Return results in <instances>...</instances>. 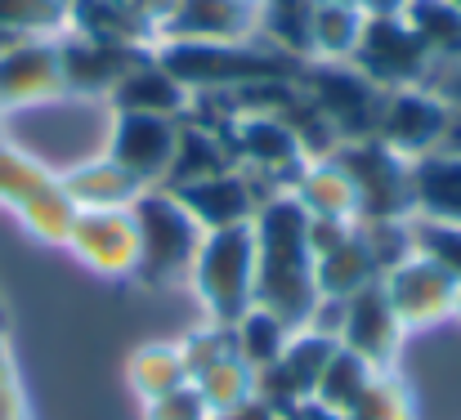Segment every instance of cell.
<instances>
[{
	"instance_id": "43",
	"label": "cell",
	"mask_w": 461,
	"mask_h": 420,
	"mask_svg": "<svg viewBox=\"0 0 461 420\" xmlns=\"http://www.w3.org/2000/svg\"><path fill=\"white\" fill-rule=\"evenodd\" d=\"M0 139H5V117H0Z\"/></svg>"
},
{
	"instance_id": "30",
	"label": "cell",
	"mask_w": 461,
	"mask_h": 420,
	"mask_svg": "<svg viewBox=\"0 0 461 420\" xmlns=\"http://www.w3.org/2000/svg\"><path fill=\"white\" fill-rule=\"evenodd\" d=\"M0 27L18 40L27 36H63L68 31V4L63 0H0Z\"/></svg>"
},
{
	"instance_id": "11",
	"label": "cell",
	"mask_w": 461,
	"mask_h": 420,
	"mask_svg": "<svg viewBox=\"0 0 461 420\" xmlns=\"http://www.w3.org/2000/svg\"><path fill=\"white\" fill-rule=\"evenodd\" d=\"M90 273H104L113 281L135 278V264H140V228H135V215L131 206L122 210H77L72 219V233L63 242Z\"/></svg>"
},
{
	"instance_id": "22",
	"label": "cell",
	"mask_w": 461,
	"mask_h": 420,
	"mask_svg": "<svg viewBox=\"0 0 461 420\" xmlns=\"http://www.w3.org/2000/svg\"><path fill=\"white\" fill-rule=\"evenodd\" d=\"M399 18L412 27V36L421 40L435 67L461 63V9L453 0H408Z\"/></svg>"
},
{
	"instance_id": "19",
	"label": "cell",
	"mask_w": 461,
	"mask_h": 420,
	"mask_svg": "<svg viewBox=\"0 0 461 420\" xmlns=\"http://www.w3.org/2000/svg\"><path fill=\"white\" fill-rule=\"evenodd\" d=\"M412 215L461 224V156L426 152L412 161Z\"/></svg>"
},
{
	"instance_id": "36",
	"label": "cell",
	"mask_w": 461,
	"mask_h": 420,
	"mask_svg": "<svg viewBox=\"0 0 461 420\" xmlns=\"http://www.w3.org/2000/svg\"><path fill=\"white\" fill-rule=\"evenodd\" d=\"M215 420H283V416H278V412H274V407H269L265 398H256V394H251L247 403H238V407L220 412Z\"/></svg>"
},
{
	"instance_id": "1",
	"label": "cell",
	"mask_w": 461,
	"mask_h": 420,
	"mask_svg": "<svg viewBox=\"0 0 461 420\" xmlns=\"http://www.w3.org/2000/svg\"><path fill=\"white\" fill-rule=\"evenodd\" d=\"M251 233H256V304L278 313L296 331L309 326L318 308L309 215L296 206L292 192H278L256 210Z\"/></svg>"
},
{
	"instance_id": "4",
	"label": "cell",
	"mask_w": 461,
	"mask_h": 420,
	"mask_svg": "<svg viewBox=\"0 0 461 420\" xmlns=\"http://www.w3.org/2000/svg\"><path fill=\"white\" fill-rule=\"evenodd\" d=\"M340 170L354 188V224L408 219L412 215V161L381 139H349L336 147Z\"/></svg>"
},
{
	"instance_id": "37",
	"label": "cell",
	"mask_w": 461,
	"mask_h": 420,
	"mask_svg": "<svg viewBox=\"0 0 461 420\" xmlns=\"http://www.w3.org/2000/svg\"><path fill=\"white\" fill-rule=\"evenodd\" d=\"M439 152L461 156V103H448V121H444V139H439Z\"/></svg>"
},
{
	"instance_id": "5",
	"label": "cell",
	"mask_w": 461,
	"mask_h": 420,
	"mask_svg": "<svg viewBox=\"0 0 461 420\" xmlns=\"http://www.w3.org/2000/svg\"><path fill=\"white\" fill-rule=\"evenodd\" d=\"M296 85L305 90V99L336 126V135L349 139H372L376 121H381V103L390 90L372 85L354 63H305Z\"/></svg>"
},
{
	"instance_id": "41",
	"label": "cell",
	"mask_w": 461,
	"mask_h": 420,
	"mask_svg": "<svg viewBox=\"0 0 461 420\" xmlns=\"http://www.w3.org/2000/svg\"><path fill=\"white\" fill-rule=\"evenodd\" d=\"M453 322H461V281H457V295H453Z\"/></svg>"
},
{
	"instance_id": "40",
	"label": "cell",
	"mask_w": 461,
	"mask_h": 420,
	"mask_svg": "<svg viewBox=\"0 0 461 420\" xmlns=\"http://www.w3.org/2000/svg\"><path fill=\"white\" fill-rule=\"evenodd\" d=\"M14 40H18V36H14V31H5V27H0V54H5V49H9V45H14Z\"/></svg>"
},
{
	"instance_id": "12",
	"label": "cell",
	"mask_w": 461,
	"mask_h": 420,
	"mask_svg": "<svg viewBox=\"0 0 461 420\" xmlns=\"http://www.w3.org/2000/svg\"><path fill=\"white\" fill-rule=\"evenodd\" d=\"M179 139V121L175 117H144V112H113L108 121V143L104 152L140 183V188H161L170 156Z\"/></svg>"
},
{
	"instance_id": "15",
	"label": "cell",
	"mask_w": 461,
	"mask_h": 420,
	"mask_svg": "<svg viewBox=\"0 0 461 420\" xmlns=\"http://www.w3.org/2000/svg\"><path fill=\"white\" fill-rule=\"evenodd\" d=\"M149 54H153V49L108 45V40L77 36V31H63V36H59L63 85H68L72 99H99V103H108V94L117 90V81H122L140 58H149Z\"/></svg>"
},
{
	"instance_id": "20",
	"label": "cell",
	"mask_w": 461,
	"mask_h": 420,
	"mask_svg": "<svg viewBox=\"0 0 461 420\" xmlns=\"http://www.w3.org/2000/svg\"><path fill=\"white\" fill-rule=\"evenodd\" d=\"M313 281H318V299H349L354 290L381 281V269H376L372 246L363 242L358 224L349 228L345 242H336L331 251H322L313 260Z\"/></svg>"
},
{
	"instance_id": "32",
	"label": "cell",
	"mask_w": 461,
	"mask_h": 420,
	"mask_svg": "<svg viewBox=\"0 0 461 420\" xmlns=\"http://www.w3.org/2000/svg\"><path fill=\"white\" fill-rule=\"evenodd\" d=\"M175 344H179L184 367H188V380H193L197 371H206L211 362H220L224 353H233V331L206 317L202 326H193V331H188L184 340H175Z\"/></svg>"
},
{
	"instance_id": "6",
	"label": "cell",
	"mask_w": 461,
	"mask_h": 420,
	"mask_svg": "<svg viewBox=\"0 0 461 420\" xmlns=\"http://www.w3.org/2000/svg\"><path fill=\"white\" fill-rule=\"evenodd\" d=\"M63 94L68 85H63L59 36H27L0 54V117L5 121L32 108H45Z\"/></svg>"
},
{
	"instance_id": "39",
	"label": "cell",
	"mask_w": 461,
	"mask_h": 420,
	"mask_svg": "<svg viewBox=\"0 0 461 420\" xmlns=\"http://www.w3.org/2000/svg\"><path fill=\"white\" fill-rule=\"evenodd\" d=\"M287 420H345L340 416V412H331V407H322V403H313V398H309V403H301V407H296V412H292V416Z\"/></svg>"
},
{
	"instance_id": "33",
	"label": "cell",
	"mask_w": 461,
	"mask_h": 420,
	"mask_svg": "<svg viewBox=\"0 0 461 420\" xmlns=\"http://www.w3.org/2000/svg\"><path fill=\"white\" fill-rule=\"evenodd\" d=\"M0 420H27V398H23L18 367H14V344H9L5 304H0Z\"/></svg>"
},
{
	"instance_id": "31",
	"label": "cell",
	"mask_w": 461,
	"mask_h": 420,
	"mask_svg": "<svg viewBox=\"0 0 461 420\" xmlns=\"http://www.w3.org/2000/svg\"><path fill=\"white\" fill-rule=\"evenodd\" d=\"M345 420H412V394L403 385V376L390 367V371H376L367 394L358 398V407Z\"/></svg>"
},
{
	"instance_id": "9",
	"label": "cell",
	"mask_w": 461,
	"mask_h": 420,
	"mask_svg": "<svg viewBox=\"0 0 461 420\" xmlns=\"http://www.w3.org/2000/svg\"><path fill=\"white\" fill-rule=\"evenodd\" d=\"M403 340H408V326L390 308L381 281H372V286L354 290L349 299H340V317H336V344L340 349L367 358L376 371H390L399 362Z\"/></svg>"
},
{
	"instance_id": "28",
	"label": "cell",
	"mask_w": 461,
	"mask_h": 420,
	"mask_svg": "<svg viewBox=\"0 0 461 420\" xmlns=\"http://www.w3.org/2000/svg\"><path fill=\"white\" fill-rule=\"evenodd\" d=\"M193 385H197V394L206 398L211 416H220V412H229V407H238V403H247V398L256 394V371H251L238 353H224L220 362H211L206 371H197Z\"/></svg>"
},
{
	"instance_id": "16",
	"label": "cell",
	"mask_w": 461,
	"mask_h": 420,
	"mask_svg": "<svg viewBox=\"0 0 461 420\" xmlns=\"http://www.w3.org/2000/svg\"><path fill=\"white\" fill-rule=\"evenodd\" d=\"M233 165H238L233 126L224 130V126H206L197 117H179V139H175V156H170L161 188H184V183H197L206 174H224Z\"/></svg>"
},
{
	"instance_id": "29",
	"label": "cell",
	"mask_w": 461,
	"mask_h": 420,
	"mask_svg": "<svg viewBox=\"0 0 461 420\" xmlns=\"http://www.w3.org/2000/svg\"><path fill=\"white\" fill-rule=\"evenodd\" d=\"M408 233H412V255L430 260L435 269H444L448 278L461 281V224L408 215Z\"/></svg>"
},
{
	"instance_id": "44",
	"label": "cell",
	"mask_w": 461,
	"mask_h": 420,
	"mask_svg": "<svg viewBox=\"0 0 461 420\" xmlns=\"http://www.w3.org/2000/svg\"><path fill=\"white\" fill-rule=\"evenodd\" d=\"M206 420H215V416H206Z\"/></svg>"
},
{
	"instance_id": "25",
	"label": "cell",
	"mask_w": 461,
	"mask_h": 420,
	"mask_svg": "<svg viewBox=\"0 0 461 420\" xmlns=\"http://www.w3.org/2000/svg\"><path fill=\"white\" fill-rule=\"evenodd\" d=\"M59 183V174L50 165H41L27 147L0 139V201L14 206V215H23L36 197H45Z\"/></svg>"
},
{
	"instance_id": "2",
	"label": "cell",
	"mask_w": 461,
	"mask_h": 420,
	"mask_svg": "<svg viewBox=\"0 0 461 420\" xmlns=\"http://www.w3.org/2000/svg\"><path fill=\"white\" fill-rule=\"evenodd\" d=\"M188 286L202 299L211 322L233 326L256 304V233H251V224L206 233L197 246V260L188 269Z\"/></svg>"
},
{
	"instance_id": "42",
	"label": "cell",
	"mask_w": 461,
	"mask_h": 420,
	"mask_svg": "<svg viewBox=\"0 0 461 420\" xmlns=\"http://www.w3.org/2000/svg\"><path fill=\"white\" fill-rule=\"evenodd\" d=\"M313 4H358V0H313Z\"/></svg>"
},
{
	"instance_id": "26",
	"label": "cell",
	"mask_w": 461,
	"mask_h": 420,
	"mask_svg": "<svg viewBox=\"0 0 461 420\" xmlns=\"http://www.w3.org/2000/svg\"><path fill=\"white\" fill-rule=\"evenodd\" d=\"M372 376H376V367H372L367 358H358V353H349V349L336 344V353H331V362H327V371H322V380H318V389H313V403H322V407L349 416V412L358 407V398L367 394Z\"/></svg>"
},
{
	"instance_id": "18",
	"label": "cell",
	"mask_w": 461,
	"mask_h": 420,
	"mask_svg": "<svg viewBox=\"0 0 461 420\" xmlns=\"http://www.w3.org/2000/svg\"><path fill=\"white\" fill-rule=\"evenodd\" d=\"M59 183H63V192L72 197L77 210H122V206H131V201L144 192L108 152L68 165V170L59 174Z\"/></svg>"
},
{
	"instance_id": "35",
	"label": "cell",
	"mask_w": 461,
	"mask_h": 420,
	"mask_svg": "<svg viewBox=\"0 0 461 420\" xmlns=\"http://www.w3.org/2000/svg\"><path fill=\"white\" fill-rule=\"evenodd\" d=\"M426 90H435L444 103H461V63H453V67H435L430 81H426Z\"/></svg>"
},
{
	"instance_id": "27",
	"label": "cell",
	"mask_w": 461,
	"mask_h": 420,
	"mask_svg": "<svg viewBox=\"0 0 461 420\" xmlns=\"http://www.w3.org/2000/svg\"><path fill=\"white\" fill-rule=\"evenodd\" d=\"M126 376H131V385H135V394H140L144 403H153L161 394L188 385V367H184L179 344H144V349H135Z\"/></svg>"
},
{
	"instance_id": "24",
	"label": "cell",
	"mask_w": 461,
	"mask_h": 420,
	"mask_svg": "<svg viewBox=\"0 0 461 420\" xmlns=\"http://www.w3.org/2000/svg\"><path fill=\"white\" fill-rule=\"evenodd\" d=\"M229 331H233V353H238L251 371L274 367V362L283 358L287 340L296 335V326H287L278 313H269V308H260V304H251Z\"/></svg>"
},
{
	"instance_id": "17",
	"label": "cell",
	"mask_w": 461,
	"mask_h": 420,
	"mask_svg": "<svg viewBox=\"0 0 461 420\" xmlns=\"http://www.w3.org/2000/svg\"><path fill=\"white\" fill-rule=\"evenodd\" d=\"M188 90L161 67V58H157V49L149 58H140L122 81H117V90L108 94V108L113 112H144V117H184L188 112Z\"/></svg>"
},
{
	"instance_id": "3",
	"label": "cell",
	"mask_w": 461,
	"mask_h": 420,
	"mask_svg": "<svg viewBox=\"0 0 461 420\" xmlns=\"http://www.w3.org/2000/svg\"><path fill=\"white\" fill-rule=\"evenodd\" d=\"M135 228H140V264L135 281L144 286H170V281H188V269L197 260L202 246V228L197 219L179 206V197L170 188H144L131 201Z\"/></svg>"
},
{
	"instance_id": "38",
	"label": "cell",
	"mask_w": 461,
	"mask_h": 420,
	"mask_svg": "<svg viewBox=\"0 0 461 420\" xmlns=\"http://www.w3.org/2000/svg\"><path fill=\"white\" fill-rule=\"evenodd\" d=\"M358 9L367 18H399L408 9V0H358Z\"/></svg>"
},
{
	"instance_id": "21",
	"label": "cell",
	"mask_w": 461,
	"mask_h": 420,
	"mask_svg": "<svg viewBox=\"0 0 461 420\" xmlns=\"http://www.w3.org/2000/svg\"><path fill=\"white\" fill-rule=\"evenodd\" d=\"M287 192L296 197V206L309 219H349L354 224V188H349V174L340 170L336 156L305 161Z\"/></svg>"
},
{
	"instance_id": "23",
	"label": "cell",
	"mask_w": 461,
	"mask_h": 420,
	"mask_svg": "<svg viewBox=\"0 0 461 420\" xmlns=\"http://www.w3.org/2000/svg\"><path fill=\"white\" fill-rule=\"evenodd\" d=\"M367 13L358 4H313L309 13V63H349L363 40Z\"/></svg>"
},
{
	"instance_id": "8",
	"label": "cell",
	"mask_w": 461,
	"mask_h": 420,
	"mask_svg": "<svg viewBox=\"0 0 461 420\" xmlns=\"http://www.w3.org/2000/svg\"><path fill=\"white\" fill-rule=\"evenodd\" d=\"M170 192H175L179 206L197 219L202 233H215V228L251 224L256 210H260L269 197H278L283 188H274L269 179H260V174L233 165V170H224V174H206V179L184 183V188H170Z\"/></svg>"
},
{
	"instance_id": "10",
	"label": "cell",
	"mask_w": 461,
	"mask_h": 420,
	"mask_svg": "<svg viewBox=\"0 0 461 420\" xmlns=\"http://www.w3.org/2000/svg\"><path fill=\"white\" fill-rule=\"evenodd\" d=\"M260 0H170L157 45H238L256 40Z\"/></svg>"
},
{
	"instance_id": "13",
	"label": "cell",
	"mask_w": 461,
	"mask_h": 420,
	"mask_svg": "<svg viewBox=\"0 0 461 420\" xmlns=\"http://www.w3.org/2000/svg\"><path fill=\"white\" fill-rule=\"evenodd\" d=\"M385 299L399 313V322L412 331H435L444 322H453V295H457V278H448L444 269H435L421 255H408L403 264H394L385 278Z\"/></svg>"
},
{
	"instance_id": "14",
	"label": "cell",
	"mask_w": 461,
	"mask_h": 420,
	"mask_svg": "<svg viewBox=\"0 0 461 420\" xmlns=\"http://www.w3.org/2000/svg\"><path fill=\"white\" fill-rule=\"evenodd\" d=\"M444 121H448V103L435 90H426V85L390 90L385 103H381V121H376L372 139H381L385 147H394L399 156L417 161L426 152H439Z\"/></svg>"
},
{
	"instance_id": "7",
	"label": "cell",
	"mask_w": 461,
	"mask_h": 420,
	"mask_svg": "<svg viewBox=\"0 0 461 420\" xmlns=\"http://www.w3.org/2000/svg\"><path fill=\"white\" fill-rule=\"evenodd\" d=\"M349 63L381 90H412V85H426L435 72L430 54L421 49V40L412 36L403 18H367L363 40Z\"/></svg>"
},
{
	"instance_id": "34",
	"label": "cell",
	"mask_w": 461,
	"mask_h": 420,
	"mask_svg": "<svg viewBox=\"0 0 461 420\" xmlns=\"http://www.w3.org/2000/svg\"><path fill=\"white\" fill-rule=\"evenodd\" d=\"M206 416H211V407H206V398L197 394L193 380L153 398V403H144V420H206Z\"/></svg>"
}]
</instances>
